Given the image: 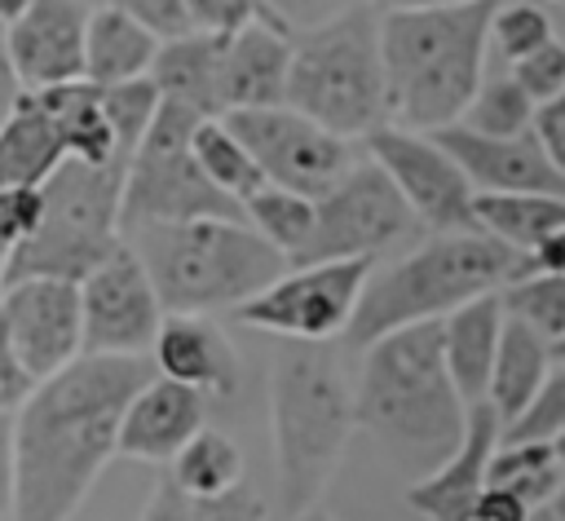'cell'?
Returning a JSON list of instances; mask_svg holds the SVG:
<instances>
[{
	"instance_id": "cell-26",
	"label": "cell",
	"mask_w": 565,
	"mask_h": 521,
	"mask_svg": "<svg viewBox=\"0 0 565 521\" xmlns=\"http://www.w3.org/2000/svg\"><path fill=\"white\" fill-rule=\"evenodd\" d=\"M31 97L49 115V124L57 128L66 159H79V163H93V168L119 163L115 159V137H110V124H106V110H102V88H93L88 79H71V84L40 88Z\"/></svg>"
},
{
	"instance_id": "cell-56",
	"label": "cell",
	"mask_w": 565,
	"mask_h": 521,
	"mask_svg": "<svg viewBox=\"0 0 565 521\" xmlns=\"http://www.w3.org/2000/svg\"><path fill=\"white\" fill-rule=\"evenodd\" d=\"M530 521H556V517H552V512H547V503H543V508H534V512H530Z\"/></svg>"
},
{
	"instance_id": "cell-3",
	"label": "cell",
	"mask_w": 565,
	"mask_h": 521,
	"mask_svg": "<svg viewBox=\"0 0 565 521\" xmlns=\"http://www.w3.org/2000/svg\"><path fill=\"white\" fill-rule=\"evenodd\" d=\"M353 419L371 428L415 481L459 446L468 406L441 362V322L402 327L362 349Z\"/></svg>"
},
{
	"instance_id": "cell-48",
	"label": "cell",
	"mask_w": 565,
	"mask_h": 521,
	"mask_svg": "<svg viewBox=\"0 0 565 521\" xmlns=\"http://www.w3.org/2000/svg\"><path fill=\"white\" fill-rule=\"evenodd\" d=\"M13 512V411H0V521Z\"/></svg>"
},
{
	"instance_id": "cell-16",
	"label": "cell",
	"mask_w": 565,
	"mask_h": 521,
	"mask_svg": "<svg viewBox=\"0 0 565 521\" xmlns=\"http://www.w3.org/2000/svg\"><path fill=\"white\" fill-rule=\"evenodd\" d=\"M88 9L79 0H26L22 18L4 26L13 71L26 93L84 79Z\"/></svg>"
},
{
	"instance_id": "cell-36",
	"label": "cell",
	"mask_w": 565,
	"mask_h": 521,
	"mask_svg": "<svg viewBox=\"0 0 565 521\" xmlns=\"http://www.w3.org/2000/svg\"><path fill=\"white\" fill-rule=\"evenodd\" d=\"M552 35V18L539 0H499L490 18V49L503 62H521L534 49H543Z\"/></svg>"
},
{
	"instance_id": "cell-17",
	"label": "cell",
	"mask_w": 565,
	"mask_h": 521,
	"mask_svg": "<svg viewBox=\"0 0 565 521\" xmlns=\"http://www.w3.org/2000/svg\"><path fill=\"white\" fill-rule=\"evenodd\" d=\"M459 163L477 194H556L565 199V177L547 163L530 132L521 137H477L459 124L428 132Z\"/></svg>"
},
{
	"instance_id": "cell-13",
	"label": "cell",
	"mask_w": 565,
	"mask_h": 521,
	"mask_svg": "<svg viewBox=\"0 0 565 521\" xmlns=\"http://www.w3.org/2000/svg\"><path fill=\"white\" fill-rule=\"evenodd\" d=\"M75 287H79L84 358H150V344L163 322V305L128 243H119Z\"/></svg>"
},
{
	"instance_id": "cell-34",
	"label": "cell",
	"mask_w": 565,
	"mask_h": 521,
	"mask_svg": "<svg viewBox=\"0 0 565 521\" xmlns=\"http://www.w3.org/2000/svg\"><path fill=\"white\" fill-rule=\"evenodd\" d=\"M499 300H503V313L534 327L547 344L565 340V278L561 274H530L512 283L508 291H499Z\"/></svg>"
},
{
	"instance_id": "cell-14",
	"label": "cell",
	"mask_w": 565,
	"mask_h": 521,
	"mask_svg": "<svg viewBox=\"0 0 565 521\" xmlns=\"http://www.w3.org/2000/svg\"><path fill=\"white\" fill-rule=\"evenodd\" d=\"M366 155L371 163L393 181L402 203L415 212V221L433 234H472V199L477 190L459 172V163L437 146L428 132H406L380 124L366 132Z\"/></svg>"
},
{
	"instance_id": "cell-47",
	"label": "cell",
	"mask_w": 565,
	"mask_h": 521,
	"mask_svg": "<svg viewBox=\"0 0 565 521\" xmlns=\"http://www.w3.org/2000/svg\"><path fill=\"white\" fill-rule=\"evenodd\" d=\"M530 512L534 508H525L516 495L486 486L481 499H477V508H472V521H530Z\"/></svg>"
},
{
	"instance_id": "cell-51",
	"label": "cell",
	"mask_w": 565,
	"mask_h": 521,
	"mask_svg": "<svg viewBox=\"0 0 565 521\" xmlns=\"http://www.w3.org/2000/svg\"><path fill=\"white\" fill-rule=\"evenodd\" d=\"M366 4L375 13H411V9H446V4H463V0H353Z\"/></svg>"
},
{
	"instance_id": "cell-22",
	"label": "cell",
	"mask_w": 565,
	"mask_h": 521,
	"mask_svg": "<svg viewBox=\"0 0 565 521\" xmlns=\"http://www.w3.org/2000/svg\"><path fill=\"white\" fill-rule=\"evenodd\" d=\"M503 331V300L481 296L455 313L441 318V362L463 406H481L490 389V366L499 353Z\"/></svg>"
},
{
	"instance_id": "cell-7",
	"label": "cell",
	"mask_w": 565,
	"mask_h": 521,
	"mask_svg": "<svg viewBox=\"0 0 565 521\" xmlns=\"http://www.w3.org/2000/svg\"><path fill=\"white\" fill-rule=\"evenodd\" d=\"M287 106L331 137H366L384 124L380 13L349 4L322 26L291 35Z\"/></svg>"
},
{
	"instance_id": "cell-18",
	"label": "cell",
	"mask_w": 565,
	"mask_h": 521,
	"mask_svg": "<svg viewBox=\"0 0 565 521\" xmlns=\"http://www.w3.org/2000/svg\"><path fill=\"white\" fill-rule=\"evenodd\" d=\"M499 437H503L499 415L486 402L468 406L459 446L433 472H424L419 481L406 486V508H415L424 521H472V508L486 490V468H490Z\"/></svg>"
},
{
	"instance_id": "cell-58",
	"label": "cell",
	"mask_w": 565,
	"mask_h": 521,
	"mask_svg": "<svg viewBox=\"0 0 565 521\" xmlns=\"http://www.w3.org/2000/svg\"><path fill=\"white\" fill-rule=\"evenodd\" d=\"M552 450H556V459H561V464H565V433H561V437H556V442H552Z\"/></svg>"
},
{
	"instance_id": "cell-31",
	"label": "cell",
	"mask_w": 565,
	"mask_h": 521,
	"mask_svg": "<svg viewBox=\"0 0 565 521\" xmlns=\"http://www.w3.org/2000/svg\"><path fill=\"white\" fill-rule=\"evenodd\" d=\"M238 208H243V225L252 234H260L278 256H287V265H296V256L305 252V243L313 234V199H300L278 185H260Z\"/></svg>"
},
{
	"instance_id": "cell-1",
	"label": "cell",
	"mask_w": 565,
	"mask_h": 521,
	"mask_svg": "<svg viewBox=\"0 0 565 521\" xmlns=\"http://www.w3.org/2000/svg\"><path fill=\"white\" fill-rule=\"evenodd\" d=\"M154 375L150 358H75L13 411L9 521H71L115 459L124 406Z\"/></svg>"
},
{
	"instance_id": "cell-21",
	"label": "cell",
	"mask_w": 565,
	"mask_h": 521,
	"mask_svg": "<svg viewBox=\"0 0 565 521\" xmlns=\"http://www.w3.org/2000/svg\"><path fill=\"white\" fill-rule=\"evenodd\" d=\"M291 35L274 22H252L221 44V119L234 110L287 106Z\"/></svg>"
},
{
	"instance_id": "cell-39",
	"label": "cell",
	"mask_w": 565,
	"mask_h": 521,
	"mask_svg": "<svg viewBox=\"0 0 565 521\" xmlns=\"http://www.w3.org/2000/svg\"><path fill=\"white\" fill-rule=\"evenodd\" d=\"M185 13L199 35H221V40L252 22H269L260 0H185Z\"/></svg>"
},
{
	"instance_id": "cell-61",
	"label": "cell",
	"mask_w": 565,
	"mask_h": 521,
	"mask_svg": "<svg viewBox=\"0 0 565 521\" xmlns=\"http://www.w3.org/2000/svg\"><path fill=\"white\" fill-rule=\"evenodd\" d=\"M561 4H565V0H561Z\"/></svg>"
},
{
	"instance_id": "cell-43",
	"label": "cell",
	"mask_w": 565,
	"mask_h": 521,
	"mask_svg": "<svg viewBox=\"0 0 565 521\" xmlns=\"http://www.w3.org/2000/svg\"><path fill=\"white\" fill-rule=\"evenodd\" d=\"M260 4L278 31H309V26H322L327 18H335L340 9H349L353 0H260Z\"/></svg>"
},
{
	"instance_id": "cell-42",
	"label": "cell",
	"mask_w": 565,
	"mask_h": 521,
	"mask_svg": "<svg viewBox=\"0 0 565 521\" xmlns=\"http://www.w3.org/2000/svg\"><path fill=\"white\" fill-rule=\"evenodd\" d=\"M40 190L31 185H0V243L18 247L35 234L40 225Z\"/></svg>"
},
{
	"instance_id": "cell-33",
	"label": "cell",
	"mask_w": 565,
	"mask_h": 521,
	"mask_svg": "<svg viewBox=\"0 0 565 521\" xmlns=\"http://www.w3.org/2000/svg\"><path fill=\"white\" fill-rule=\"evenodd\" d=\"M530 119H534V102L512 84V75H494L481 79L477 97L459 115V128L477 137H521L530 132Z\"/></svg>"
},
{
	"instance_id": "cell-60",
	"label": "cell",
	"mask_w": 565,
	"mask_h": 521,
	"mask_svg": "<svg viewBox=\"0 0 565 521\" xmlns=\"http://www.w3.org/2000/svg\"><path fill=\"white\" fill-rule=\"evenodd\" d=\"M9 252H13V247H4V243H0V256H9Z\"/></svg>"
},
{
	"instance_id": "cell-45",
	"label": "cell",
	"mask_w": 565,
	"mask_h": 521,
	"mask_svg": "<svg viewBox=\"0 0 565 521\" xmlns=\"http://www.w3.org/2000/svg\"><path fill=\"white\" fill-rule=\"evenodd\" d=\"M31 389H35V380L18 366L13 344H9V331H4V318H0V411H18Z\"/></svg>"
},
{
	"instance_id": "cell-37",
	"label": "cell",
	"mask_w": 565,
	"mask_h": 521,
	"mask_svg": "<svg viewBox=\"0 0 565 521\" xmlns=\"http://www.w3.org/2000/svg\"><path fill=\"white\" fill-rule=\"evenodd\" d=\"M565 433V362H552L547 380L539 384V393L530 397V406L503 424L499 442H556Z\"/></svg>"
},
{
	"instance_id": "cell-27",
	"label": "cell",
	"mask_w": 565,
	"mask_h": 521,
	"mask_svg": "<svg viewBox=\"0 0 565 521\" xmlns=\"http://www.w3.org/2000/svg\"><path fill=\"white\" fill-rule=\"evenodd\" d=\"M66 163L62 137L49 124V115L26 93L18 110L0 124V185H31L40 190L57 168Z\"/></svg>"
},
{
	"instance_id": "cell-29",
	"label": "cell",
	"mask_w": 565,
	"mask_h": 521,
	"mask_svg": "<svg viewBox=\"0 0 565 521\" xmlns=\"http://www.w3.org/2000/svg\"><path fill=\"white\" fill-rule=\"evenodd\" d=\"M168 481L185 495V499H212L225 495L230 486L243 481V450L234 437L216 433V428H199L185 450L168 464Z\"/></svg>"
},
{
	"instance_id": "cell-55",
	"label": "cell",
	"mask_w": 565,
	"mask_h": 521,
	"mask_svg": "<svg viewBox=\"0 0 565 521\" xmlns=\"http://www.w3.org/2000/svg\"><path fill=\"white\" fill-rule=\"evenodd\" d=\"M9 291V256H0V296Z\"/></svg>"
},
{
	"instance_id": "cell-28",
	"label": "cell",
	"mask_w": 565,
	"mask_h": 521,
	"mask_svg": "<svg viewBox=\"0 0 565 521\" xmlns=\"http://www.w3.org/2000/svg\"><path fill=\"white\" fill-rule=\"evenodd\" d=\"M472 221L481 234L499 238L503 247L534 256L539 243L565 225V199H556V194H477Z\"/></svg>"
},
{
	"instance_id": "cell-6",
	"label": "cell",
	"mask_w": 565,
	"mask_h": 521,
	"mask_svg": "<svg viewBox=\"0 0 565 521\" xmlns=\"http://www.w3.org/2000/svg\"><path fill=\"white\" fill-rule=\"evenodd\" d=\"M137 252L163 313H216L243 309L291 265L243 221H185L137 225L124 234Z\"/></svg>"
},
{
	"instance_id": "cell-8",
	"label": "cell",
	"mask_w": 565,
	"mask_h": 521,
	"mask_svg": "<svg viewBox=\"0 0 565 521\" xmlns=\"http://www.w3.org/2000/svg\"><path fill=\"white\" fill-rule=\"evenodd\" d=\"M119 163L93 168L66 159L40 185V225L26 243L9 252V283L22 278H62L79 283L93 265H102L119 238V194H124Z\"/></svg>"
},
{
	"instance_id": "cell-30",
	"label": "cell",
	"mask_w": 565,
	"mask_h": 521,
	"mask_svg": "<svg viewBox=\"0 0 565 521\" xmlns=\"http://www.w3.org/2000/svg\"><path fill=\"white\" fill-rule=\"evenodd\" d=\"M565 464L547 442H499L486 468V486L516 495L525 508H543L561 481Z\"/></svg>"
},
{
	"instance_id": "cell-25",
	"label": "cell",
	"mask_w": 565,
	"mask_h": 521,
	"mask_svg": "<svg viewBox=\"0 0 565 521\" xmlns=\"http://www.w3.org/2000/svg\"><path fill=\"white\" fill-rule=\"evenodd\" d=\"M552 371V344L525 327L521 318L503 313V331H499V353L490 366V389H486V406L499 415V424H512L530 397L539 393V384Z\"/></svg>"
},
{
	"instance_id": "cell-35",
	"label": "cell",
	"mask_w": 565,
	"mask_h": 521,
	"mask_svg": "<svg viewBox=\"0 0 565 521\" xmlns=\"http://www.w3.org/2000/svg\"><path fill=\"white\" fill-rule=\"evenodd\" d=\"M102 110H106V124H110V137H115V159L128 168L132 150L141 146L154 110H159V93L150 79H132V84H115V88H102Z\"/></svg>"
},
{
	"instance_id": "cell-38",
	"label": "cell",
	"mask_w": 565,
	"mask_h": 521,
	"mask_svg": "<svg viewBox=\"0 0 565 521\" xmlns=\"http://www.w3.org/2000/svg\"><path fill=\"white\" fill-rule=\"evenodd\" d=\"M508 75H512V84H516L534 106L552 102L556 93H565V44H561V40H547V44L534 49L530 57L512 62Z\"/></svg>"
},
{
	"instance_id": "cell-46",
	"label": "cell",
	"mask_w": 565,
	"mask_h": 521,
	"mask_svg": "<svg viewBox=\"0 0 565 521\" xmlns=\"http://www.w3.org/2000/svg\"><path fill=\"white\" fill-rule=\"evenodd\" d=\"M137 521H190V499H185L168 477H159V481L150 486L146 508H141Z\"/></svg>"
},
{
	"instance_id": "cell-20",
	"label": "cell",
	"mask_w": 565,
	"mask_h": 521,
	"mask_svg": "<svg viewBox=\"0 0 565 521\" xmlns=\"http://www.w3.org/2000/svg\"><path fill=\"white\" fill-rule=\"evenodd\" d=\"M154 375L194 389L199 397H230L238 389V358L225 331L203 313H163L150 344Z\"/></svg>"
},
{
	"instance_id": "cell-12",
	"label": "cell",
	"mask_w": 565,
	"mask_h": 521,
	"mask_svg": "<svg viewBox=\"0 0 565 521\" xmlns=\"http://www.w3.org/2000/svg\"><path fill=\"white\" fill-rule=\"evenodd\" d=\"M225 128L243 141V150L260 168L265 185L291 190V194L313 199V203L353 168L349 141L309 124L291 106L234 110V115H225Z\"/></svg>"
},
{
	"instance_id": "cell-2",
	"label": "cell",
	"mask_w": 565,
	"mask_h": 521,
	"mask_svg": "<svg viewBox=\"0 0 565 521\" xmlns=\"http://www.w3.org/2000/svg\"><path fill=\"white\" fill-rule=\"evenodd\" d=\"M494 4L499 0H463L446 9L380 13L388 128L441 132L459 124L486 79Z\"/></svg>"
},
{
	"instance_id": "cell-24",
	"label": "cell",
	"mask_w": 565,
	"mask_h": 521,
	"mask_svg": "<svg viewBox=\"0 0 565 521\" xmlns=\"http://www.w3.org/2000/svg\"><path fill=\"white\" fill-rule=\"evenodd\" d=\"M154 53H159V40L150 31H141L132 18H124L115 4L88 13V31H84V79L93 88H115V84L146 79L150 66H154Z\"/></svg>"
},
{
	"instance_id": "cell-41",
	"label": "cell",
	"mask_w": 565,
	"mask_h": 521,
	"mask_svg": "<svg viewBox=\"0 0 565 521\" xmlns=\"http://www.w3.org/2000/svg\"><path fill=\"white\" fill-rule=\"evenodd\" d=\"M115 9L124 18H132L141 31H150L159 44L168 40H181L190 35V13H185V0H115Z\"/></svg>"
},
{
	"instance_id": "cell-32",
	"label": "cell",
	"mask_w": 565,
	"mask_h": 521,
	"mask_svg": "<svg viewBox=\"0 0 565 521\" xmlns=\"http://www.w3.org/2000/svg\"><path fill=\"white\" fill-rule=\"evenodd\" d=\"M190 155H194L199 172H203L225 199H234V203L252 199V194L265 185L260 168L252 163V155L243 150V141L225 128V119H203V124L194 128V137H190Z\"/></svg>"
},
{
	"instance_id": "cell-15",
	"label": "cell",
	"mask_w": 565,
	"mask_h": 521,
	"mask_svg": "<svg viewBox=\"0 0 565 521\" xmlns=\"http://www.w3.org/2000/svg\"><path fill=\"white\" fill-rule=\"evenodd\" d=\"M0 318L18 366L40 384L84 358L79 344V287L62 278H22L0 296Z\"/></svg>"
},
{
	"instance_id": "cell-44",
	"label": "cell",
	"mask_w": 565,
	"mask_h": 521,
	"mask_svg": "<svg viewBox=\"0 0 565 521\" xmlns=\"http://www.w3.org/2000/svg\"><path fill=\"white\" fill-rule=\"evenodd\" d=\"M530 137L539 141V150L547 155V163H552V168L565 177V93H556L552 102L534 106Z\"/></svg>"
},
{
	"instance_id": "cell-52",
	"label": "cell",
	"mask_w": 565,
	"mask_h": 521,
	"mask_svg": "<svg viewBox=\"0 0 565 521\" xmlns=\"http://www.w3.org/2000/svg\"><path fill=\"white\" fill-rule=\"evenodd\" d=\"M547 512H552L556 521H565V472H561V481H556V490H552V499H547Z\"/></svg>"
},
{
	"instance_id": "cell-9",
	"label": "cell",
	"mask_w": 565,
	"mask_h": 521,
	"mask_svg": "<svg viewBox=\"0 0 565 521\" xmlns=\"http://www.w3.org/2000/svg\"><path fill=\"white\" fill-rule=\"evenodd\" d=\"M203 119L159 97V110L128 159L119 194V238L137 225H185V221H243V208L225 199L194 163L190 137Z\"/></svg>"
},
{
	"instance_id": "cell-19",
	"label": "cell",
	"mask_w": 565,
	"mask_h": 521,
	"mask_svg": "<svg viewBox=\"0 0 565 521\" xmlns=\"http://www.w3.org/2000/svg\"><path fill=\"white\" fill-rule=\"evenodd\" d=\"M203 415H207V397H199L194 389L172 384L163 375H150L124 406L115 455L154 464V468L172 464L185 450V442L203 428Z\"/></svg>"
},
{
	"instance_id": "cell-57",
	"label": "cell",
	"mask_w": 565,
	"mask_h": 521,
	"mask_svg": "<svg viewBox=\"0 0 565 521\" xmlns=\"http://www.w3.org/2000/svg\"><path fill=\"white\" fill-rule=\"evenodd\" d=\"M79 4H84V9L93 13V9H106V4H115V0H79Z\"/></svg>"
},
{
	"instance_id": "cell-23",
	"label": "cell",
	"mask_w": 565,
	"mask_h": 521,
	"mask_svg": "<svg viewBox=\"0 0 565 521\" xmlns=\"http://www.w3.org/2000/svg\"><path fill=\"white\" fill-rule=\"evenodd\" d=\"M221 35H181L159 44L154 66H150V84L163 102H177L185 110H194L199 119H221Z\"/></svg>"
},
{
	"instance_id": "cell-59",
	"label": "cell",
	"mask_w": 565,
	"mask_h": 521,
	"mask_svg": "<svg viewBox=\"0 0 565 521\" xmlns=\"http://www.w3.org/2000/svg\"><path fill=\"white\" fill-rule=\"evenodd\" d=\"M552 362H565V340H556V344H552Z\"/></svg>"
},
{
	"instance_id": "cell-50",
	"label": "cell",
	"mask_w": 565,
	"mask_h": 521,
	"mask_svg": "<svg viewBox=\"0 0 565 521\" xmlns=\"http://www.w3.org/2000/svg\"><path fill=\"white\" fill-rule=\"evenodd\" d=\"M530 269L534 274H561L565 278V225L539 243V252L530 256Z\"/></svg>"
},
{
	"instance_id": "cell-49",
	"label": "cell",
	"mask_w": 565,
	"mask_h": 521,
	"mask_svg": "<svg viewBox=\"0 0 565 521\" xmlns=\"http://www.w3.org/2000/svg\"><path fill=\"white\" fill-rule=\"evenodd\" d=\"M26 97L18 71H13V57H9V40H4V26H0V124L18 110V102Z\"/></svg>"
},
{
	"instance_id": "cell-4",
	"label": "cell",
	"mask_w": 565,
	"mask_h": 521,
	"mask_svg": "<svg viewBox=\"0 0 565 521\" xmlns=\"http://www.w3.org/2000/svg\"><path fill=\"white\" fill-rule=\"evenodd\" d=\"M530 256L503 247L499 238L472 230V234H433L402 260L371 269L358 309L349 318L344 344L366 349L388 331L419 327V322H441L446 313L499 296L512 283L530 278Z\"/></svg>"
},
{
	"instance_id": "cell-10",
	"label": "cell",
	"mask_w": 565,
	"mask_h": 521,
	"mask_svg": "<svg viewBox=\"0 0 565 521\" xmlns=\"http://www.w3.org/2000/svg\"><path fill=\"white\" fill-rule=\"evenodd\" d=\"M424 234L415 212L402 203L393 181L371 163L353 159V168L313 203V234L296 265L322 260H371L384 256L393 243Z\"/></svg>"
},
{
	"instance_id": "cell-53",
	"label": "cell",
	"mask_w": 565,
	"mask_h": 521,
	"mask_svg": "<svg viewBox=\"0 0 565 521\" xmlns=\"http://www.w3.org/2000/svg\"><path fill=\"white\" fill-rule=\"evenodd\" d=\"M22 9H26V0H0V26L18 22V18H22Z\"/></svg>"
},
{
	"instance_id": "cell-5",
	"label": "cell",
	"mask_w": 565,
	"mask_h": 521,
	"mask_svg": "<svg viewBox=\"0 0 565 521\" xmlns=\"http://www.w3.org/2000/svg\"><path fill=\"white\" fill-rule=\"evenodd\" d=\"M353 428V384L344 380L335 349L282 340L269 366V437L278 508L291 521L318 508Z\"/></svg>"
},
{
	"instance_id": "cell-40",
	"label": "cell",
	"mask_w": 565,
	"mask_h": 521,
	"mask_svg": "<svg viewBox=\"0 0 565 521\" xmlns=\"http://www.w3.org/2000/svg\"><path fill=\"white\" fill-rule=\"evenodd\" d=\"M190 521H269V503H265V495L243 477V481L230 486L225 495L190 499Z\"/></svg>"
},
{
	"instance_id": "cell-54",
	"label": "cell",
	"mask_w": 565,
	"mask_h": 521,
	"mask_svg": "<svg viewBox=\"0 0 565 521\" xmlns=\"http://www.w3.org/2000/svg\"><path fill=\"white\" fill-rule=\"evenodd\" d=\"M296 521H335V517H331V512H322V508H309V512H305V517H296Z\"/></svg>"
},
{
	"instance_id": "cell-11",
	"label": "cell",
	"mask_w": 565,
	"mask_h": 521,
	"mask_svg": "<svg viewBox=\"0 0 565 521\" xmlns=\"http://www.w3.org/2000/svg\"><path fill=\"white\" fill-rule=\"evenodd\" d=\"M371 260H322V265H291L274 278L260 296H252L234 318L243 327L269 331L278 340L300 344H331L344 340L358 296L371 278Z\"/></svg>"
}]
</instances>
